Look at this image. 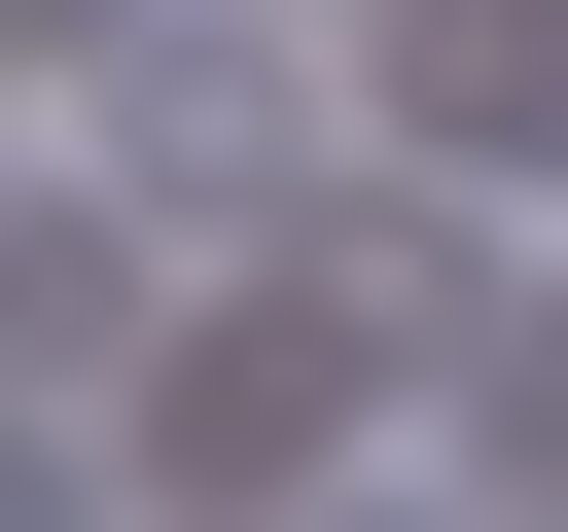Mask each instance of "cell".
Returning a JSON list of instances; mask_svg holds the SVG:
<instances>
[{
  "mask_svg": "<svg viewBox=\"0 0 568 532\" xmlns=\"http://www.w3.org/2000/svg\"><path fill=\"white\" fill-rule=\"evenodd\" d=\"M355 532H462V497H355Z\"/></svg>",
  "mask_w": 568,
  "mask_h": 532,
  "instance_id": "cell-1",
  "label": "cell"
}]
</instances>
